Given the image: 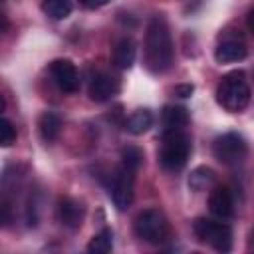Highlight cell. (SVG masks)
<instances>
[{
    "mask_svg": "<svg viewBox=\"0 0 254 254\" xmlns=\"http://www.w3.org/2000/svg\"><path fill=\"white\" fill-rule=\"evenodd\" d=\"M192 230L202 244L214 248L216 252H228L232 248V228L222 220L196 218Z\"/></svg>",
    "mask_w": 254,
    "mask_h": 254,
    "instance_id": "5b68a950",
    "label": "cell"
},
{
    "mask_svg": "<svg viewBox=\"0 0 254 254\" xmlns=\"http://www.w3.org/2000/svg\"><path fill=\"white\" fill-rule=\"evenodd\" d=\"M151 125H153V113L149 109H137L125 121V129L131 135H143L145 131L151 129Z\"/></svg>",
    "mask_w": 254,
    "mask_h": 254,
    "instance_id": "e0dca14e",
    "label": "cell"
},
{
    "mask_svg": "<svg viewBox=\"0 0 254 254\" xmlns=\"http://www.w3.org/2000/svg\"><path fill=\"white\" fill-rule=\"evenodd\" d=\"M190 155V137L185 131H169L163 133L159 163L167 171H181Z\"/></svg>",
    "mask_w": 254,
    "mask_h": 254,
    "instance_id": "3957f363",
    "label": "cell"
},
{
    "mask_svg": "<svg viewBox=\"0 0 254 254\" xmlns=\"http://www.w3.org/2000/svg\"><path fill=\"white\" fill-rule=\"evenodd\" d=\"M4 107H6V103H4V97L0 95V115H2V111H4Z\"/></svg>",
    "mask_w": 254,
    "mask_h": 254,
    "instance_id": "d4e9b609",
    "label": "cell"
},
{
    "mask_svg": "<svg viewBox=\"0 0 254 254\" xmlns=\"http://www.w3.org/2000/svg\"><path fill=\"white\" fill-rule=\"evenodd\" d=\"M12 214H14V210H12V200H10L8 196L0 194V228H4V226L10 224Z\"/></svg>",
    "mask_w": 254,
    "mask_h": 254,
    "instance_id": "7402d4cb",
    "label": "cell"
},
{
    "mask_svg": "<svg viewBox=\"0 0 254 254\" xmlns=\"http://www.w3.org/2000/svg\"><path fill=\"white\" fill-rule=\"evenodd\" d=\"M117 91H119L117 79L105 71H97L89 81V97L97 103L109 101Z\"/></svg>",
    "mask_w": 254,
    "mask_h": 254,
    "instance_id": "30bf717a",
    "label": "cell"
},
{
    "mask_svg": "<svg viewBox=\"0 0 254 254\" xmlns=\"http://www.w3.org/2000/svg\"><path fill=\"white\" fill-rule=\"evenodd\" d=\"M216 101L222 109L230 113H240L250 103V85L244 71L226 73L216 87Z\"/></svg>",
    "mask_w": 254,
    "mask_h": 254,
    "instance_id": "7a4b0ae2",
    "label": "cell"
},
{
    "mask_svg": "<svg viewBox=\"0 0 254 254\" xmlns=\"http://www.w3.org/2000/svg\"><path fill=\"white\" fill-rule=\"evenodd\" d=\"M109 196L117 210H127L135 196V171H129L121 165L111 177Z\"/></svg>",
    "mask_w": 254,
    "mask_h": 254,
    "instance_id": "52a82bcc",
    "label": "cell"
},
{
    "mask_svg": "<svg viewBox=\"0 0 254 254\" xmlns=\"http://www.w3.org/2000/svg\"><path fill=\"white\" fill-rule=\"evenodd\" d=\"M16 141V129L14 125L0 115V147H10Z\"/></svg>",
    "mask_w": 254,
    "mask_h": 254,
    "instance_id": "44dd1931",
    "label": "cell"
},
{
    "mask_svg": "<svg viewBox=\"0 0 254 254\" xmlns=\"http://www.w3.org/2000/svg\"><path fill=\"white\" fill-rule=\"evenodd\" d=\"M135 56H137V46L131 38H121L115 44L113 50V64L119 69H129L135 64Z\"/></svg>",
    "mask_w": 254,
    "mask_h": 254,
    "instance_id": "5bb4252c",
    "label": "cell"
},
{
    "mask_svg": "<svg viewBox=\"0 0 254 254\" xmlns=\"http://www.w3.org/2000/svg\"><path fill=\"white\" fill-rule=\"evenodd\" d=\"M52 77L56 81V85L64 91V93H73L79 87V73L77 67L71 60H56L50 65Z\"/></svg>",
    "mask_w": 254,
    "mask_h": 254,
    "instance_id": "ba28073f",
    "label": "cell"
},
{
    "mask_svg": "<svg viewBox=\"0 0 254 254\" xmlns=\"http://www.w3.org/2000/svg\"><path fill=\"white\" fill-rule=\"evenodd\" d=\"M192 91H194V85H192V83H181V85L175 87V93H177L179 97H190Z\"/></svg>",
    "mask_w": 254,
    "mask_h": 254,
    "instance_id": "603a6c76",
    "label": "cell"
},
{
    "mask_svg": "<svg viewBox=\"0 0 254 254\" xmlns=\"http://www.w3.org/2000/svg\"><path fill=\"white\" fill-rule=\"evenodd\" d=\"M42 10L52 20H64L71 12V0H44Z\"/></svg>",
    "mask_w": 254,
    "mask_h": 254,
    "instance_id": "ac0fdd59",
    "label": "cell"
},
{
    "mask_svg": "<svg viewBox=\"0 0 254 254\" xmlns=\"http://www.w3.org/2000/svg\"><path fill=\"white\" fill-rule=\"evenodd\" d=\"M173 40L165 18L153 16L145 36V64L153 73H165L173 65Z\"/></svg>",
    "mask_w": 254,
    "mask_h": 254,
    "instance_id": "6da1fadb",
    "label": "cell"
},
{
    "mask_svg": "<svg viewBox=\"0 0 254 254\" xmlns=\"http://www.w3.org/2000/svg\"><path fill=\"white\" fill-rule=\"evenodd\" d=\"M62 131V119L58 113L54 111H44L40 117H38V133L42 137V141L46 143H52L58 139Z\"/></svg>",
    "mask_w": 254,
    "mask_h": 254,
    "instance_id": "9a60e30c",
    "label": "cell"
},
{
    "mask_svg": "<svg viewBox=\"0 0 254 254\" xmlns=\"http://www.w3.org/2000/svg\"><path fill=\"white\" fill-rule=\"evenodd\" d=\"M208 208L214 216H218L220 220L222 218H230L234 214V198H232V192L230 189L226 187H212L210 194H208Z\"/></svg>",
    "mask_w": 254,
    "mask_h": 254,
    "instance_id": "8fae6325",
    "label": "cell"
},
{
    "mask_svg": "<svg viewBox=\"0 0 254 254\" xmlns=\"http://www.w3.org/2000/svg\"><path fill=\"white\" fill-rule=\"evenodd\" d=\"M212 153L222 165H240L248 155V143L240 133L228 131L214 139Z\"/></svg>",
    "mask_w": 254,
    "mask_h": 254,
    "instance_id": "8992f818",
    "label": "cell"
},
{
    "mask_svg": "<svg viewBox=\"0 0 254 254\" xmlns=\"http://www.w3.org/2000/svg\"><path fill=\"white\" fill-rule=\"evenodd\" d=\"M111 248H113V232L109 228L95 234L87 244V252H91V254H107V252H111Z\"/></svg>",
    "mask_w": 254,
    "mask_h": 254,
    "instance_id": "d6986e66",
    "label": "cell"
},
{
    "mask_svg": "<svg viewBox=\"0 0 254 254\" xmlns=\"http://www.w3.org/2000/svg\"><path fill=\"white\" fill-rule=\"evenodd\" d=\"M248 56V48L242 40L238 38H224L216 50H214V58L218 64H232V62H240Z\"/></svg>",
    "mask_w": 254,
    "mask_h": 254,
    "instance_id": "7c38bea8",
    "label": "cell"
},
{
    "mask_svg": "<svg viewBox=\"0 0 254 254\" xmlns=\"http://www.w3.org/2000/svg\"><path fill=\"white\" fill-rule=\"evenodd\" d=\"M85 216V206L77 198L62 196L58 202V218L67 228H79Z\"/></svg>",
    "mask_w": 254,
    "mask_h": 254,
    "instance_id": "9c48e42d",
    "label": "cell"
},
{
    "mask_svg": "<svg viewBox=\"0 0 254 254\" xmlns=\"http://www.w3.org/2000/svg\"><path fill=\"white\" fill-rule=\"evenodd\" d=\"M135 234L141 240L159 246L171 234L169 220H167V216L161 210H157V208H145L135 218Z\"/></svg>",
    "mask_w": 254,
    "mask_h": 254,
    "instance_id": "277c9868",
    "label": "cell"
},
{
    "mask_svg": "<svg viewBox=\"0 0 254 254\" xmlns=\"http://www.w3.org/2000/svg\"><path fill=\"white\" fill-rule=\"evenodd\" d=\"M143 159H145L143 151L139 147H135V145H127V147L121 149V165L125 169H129V171H135L137 173L139 167L143 165Z\"/></svg>",
    "mask_w": 254,
    "mask_h": 254,
    "instance_id": "ffe728a7",
    "label": "cell"
},
{
    "mask_svg": "<svg viewBox=\"0 0 254 254\" xmlns=\"http://www.w3.org/2000/svg\"><path fill=\"white\" fill-rule=\"evenodd\" d=\"M189 123V111L181 105H167L161 113V125L163 133L169 131H183Z\"/></svg>",
    "mask_w": 254,
    "mask_h": 254,
    "instance_id": "4fadbf2b",
    "label": "cell"
},
{
    "mask_svg": "<svg viewBox=\"0 0 254 254\" xmlns=\"http://www.w3.org/2000/svg\"><path fill=\"white\" fill-rule=\"evenodd\" d=\"M216 185V175L210 167H196L189 175V189L194 192H202Z\"/></svg>",
    "mask_w": 254,
    "mask_h": 254,
    "instance_id": "2e32d148",
    "label": "cell"
},
{
    "mask_svg": "<svg viewBox=\"0 0 254 254\" xmlns=\"http://www.w3.org/2000/svg\"><path fill=\"white\" fill-rule=\"evenodd\" d=\"M85 8H91V10H95V8H101V6H105L109 0H79Z\"/></svg>",
    "mask_w": 254,
    "mask_h": 254,
    "instance_id": "cb8c5ba5",
    "label": "cell"
}]
</instances>
